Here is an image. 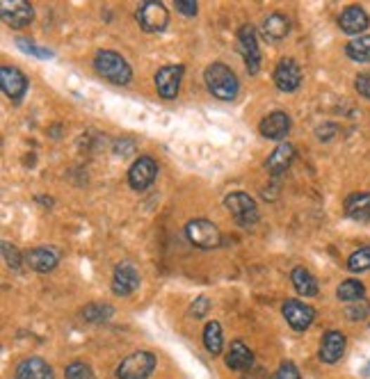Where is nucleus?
I'll return each instance as SVG.
<instances>
[{"instance_id":"c9c22d12","label":"nucleus","mask_w":370,"mask_h":379,"mask_svg":"<svg viewBox=\"0 0 370 379\" xmlns=\"http://www.w3.org/2000/svg\"><path fill=\"white\" fill-rule=\"evenodd\" d=\"M208 309H210V300H208V297H203V295H201V297L190 307V316L201 318V316H206Z\"/></svg>"},{"instance_id":"f257e3e1","label":"nucleus","mask_w":370,"mask_h":379,"mask_svg":"<svg viewBox=\"0 0 370 379\" xmlns=\"http://www.w3.org/2000/svg\"><path fill=\"white\" fill-rule=\"evenodd\" d=\"M203 78H206V87L208 91L215 98L219 101H234L238 96V89H240V82L236 78V73L231 71L227 64H210L203 73Z\"/></svg>"},{"instance_id":"412c9836","label":"nucleus","mask_w":370,"mask_h":379,"mask_svg":"<svg viewBox=\"0 0 370 379\" xmlns=\"http://www.w3.org/2000/svg\"><path fill=\"white\" fill-rule=\"evenodd\" d=\"M293 158H295V146L286 142V144H279L272 151V155L265 162V167H267V172L272 174V176H279V174H283L286 169L291 167Z\"/></svg>"},{"instance_id":"423d86ee","label":"nucleus","mask_w":370,"mask_h":379,"mask_svg":"<svg viewBox=\"0 0 370 379\" xmlns=\"http://www.w3.org/2000/svg\"><path fill=\"white\" fill-rule=\"evenodd\" d=\"M185 236H188L190 243L199 249H212V247H219V243H222L219 229L208 219L188 221V226H185Z\"/></svg>"},{"instance_id":"0eeeda50","label":"nucleus","mask_w":370,"mask_h":379,"mask_svg":"<svg viewBox=\"0 0 370 379\" xmlns=\"http://www.w3.org/2000/svg\"><path fill=\"white\" fill-rule=\"evenodd\" d=\"M238 49L245 60L247 71L252 73V76L258 73V69H261V49H258V39L252 25H243L238 30Z\"/></svg>"},{"instance_id":"cd10ccee","label":"nucleus","mask_w":370,"mask_h":379,"mask_svg":"<svg viewBox=\"0 0 370 379\" xmlns=\"http://www.w3.org/2000/svg\"><path fill=\"white\" fill-rule=\"evenodd\" d=\"M115 313V309L110 304H89L82 311V318L89 320V322H101V320H108L110 316Z\"/></svg>"},{"instance_id":"f8f14e48","label":"nucleus","mask_w":370,"mask_h":379,"mask_svg":"<svg viewBox=\"0 0 370 379\" xmlns=\"http://www.w3.org/2000/svg\"><path fill=\"white\" fill-rule=\"evenodd\" d=\"M0 14H3L5 23L12 27H23L32 21V7L25 3V0H3L0 5Z\"/></svg>"},{"instance_id":"b1692460","label":"nucleus","mask_w":370,"mask_h":379,"mask_svg":"<svg viewBox=\"0 0 370 379\" xmlns=\"http://www.w3.org/2000/svg\"><path fill=\"white\" fill-rule=\"evenodd\" d=\"M291 279H293L295 290H298L300 295H304V297H316L318 295V281L307 267H295V270L291 272Z\"/></svg>"},{"instance_id":"9b49d317","label":"nucleus","mask_w":370,"mask_h":379,"mask_svg":"<svg viewBox=\"0 0 370 379\" xmlns=\"http://www.w3.org/2000/svg\"><path fill=\"white\" fill-rule=\"evenodd\" d=\"M302 82V71L293 58H283L274 69V85L281 91H295Z\"/></svg>"},{"instance_id":"5701e85b","label":"nucleus","mask_w":370,"mask_h":379,"mask_svg":"<svg viewBox=\"0 0 370 379\" xmlns=\"http://www.w3.org/2000/svg\"><path fill=\"white\" fill-rule=\"evenodd\" d=\"M288 30H291V18L279 12L270 14L263 21V34L272 41H281L283 37L288 34Z\"/></svg>"},{"instance_id":"39448f33","label":"nucleus","mask_w":370,"mask_h":379,"mask_svg":"<svg viewBox=\"0 0 370 379\" xmlns=\"http://www.w3.org/2000/svg\"><path fill=\"white\" fill-rule=\"evenodd\" d=\"M227 208L231 210V215L238 221L240 226H254L258 221V206L256 201L245 192H231L224 199Z\"/></svg>"},{"instance_id":"6e6552de","label":"nucleus","mask_w":370,"mask_h":379,"mask_svg":"<svg viewBox=\"0 0 370 379\" xmlns=\"http://www.w3.org/2000/svg\"><path fill=\"white\" fill-rule=\"evenodd\" d=\"M158 176V162H155L151 155H140L133 167L128 169V183H131L133 190H146Z\"/></svg>"},{"instance_id":"aec40b11","label":"nucleus","mask_w":370,"mask_h":379,"mask_svg":"<svg viewBox=\"0 0 370 379\" xmlns=\"http://www.w3.org/2000/svg\"><path fill=\"white\" fill-rule=\"evenodd\" d=\"M227 366L231 371H249L254 366V352L249 349L243 340H234L227 354Z\"/></svg>"},{"instance_id":"a211bd4d","label":"nucleus","mask_w":370,"mask_h":379,"mask_svg":"<svg viewBox=\"0 0 370 379\" xmlns=\"http://www.w3.org/2000/svg\"><path fill=\"white\" fill-rule=\"evenodd\" d=\"M16 379H55V375L44 359L30 356L16 366Z\"/></svg>"},{"instance_id":"7c9ffc66","label":"nucleus","mask_w":370,"mask_h":379,"mask_svg":"<svg viewBox=\"0 0 370 379\" xmlns=\"http://www.w3.org/2000/svg\"><path fill=\"white\" fill-rule=\"evenodd\" d=\"M67 379H96L91 368L87 364H80V361H73L67 366Z\"/></svg>"},{"instance_id":"e433bc0d","label":"nucleus","mask_w":370,"mask_h":379,"mask_svg":"<svg viewBox=\"0 0 370 379\" xmlns=\"http://www.w3.org/2000/svg\"><path fill=\"white\" fill-rule=\"evenodd\" d=\"M177 9L181 14H185V16H194L199 12V7H197V3L194 0H177Z\"/></svg>"},{"instance_id":"bb28decb","label":"nucleus","mask_w":370,"mask_h":379,"mask_svg":"<svg viewBox=\"0 0 370 379\" xmlns=\"http://www.w3.org/2000/svg\"><path fill=\"white\" fill-rule=\"evenodd\" d=\"M338 300L340 302H359V300H364V295H366V288H364V283L362 281H355V279H347L338 285Z\"/></svg>"},{"instance_id":"9d476101","label":"nucleus","mask_w":370,"mask_h":379,"mask_svg":"<svg viewBox=\"0 0 370 379\" xmlns=\"http://www.w3.org/2000/svg\"><path fill=\"white\" fill-rule=\"evenodd\" d=\"M183 71L185 69L181 64H170V67H162L158 73H155V87H158V94L162 98H174L179 94Z\"/></svg>"},{"instance_id":"4468645a","label":"nucleus","mask_w":370,"mask_h":379,"mask_svg":"<svg viewBox=\"0 0 370 379\" xmlns=\"http://www.w3.org/2000/svg\"><path fill=\"white\" fill-rule=\"evenodd\" d=\"M140 285V272L135 270L131 263L117 265L115 276H113V293L115 295H131Z\"/></svg>"},{"instance_id":"f3484780","label":"nucleus","mask_w":370,"mask_h":379,"mask_svg":"<svg viewBox=\"0 0 370 379\" xmlns=\"http://www.w3.org/2000/svg\"><path fill=\"white\" fill-rule=\"evenodd\" d=\"M345 352V336L340 331L331 329L322 338V345H320V359L325 364H336L340 356Z\"/></svg>"},{"instance_id":"6ab92c4d","label":"nucleus","mask_w":370,"mask_h":379,"mask_svg":"<svg viewBox=\"0 0 370 379\" xmlns=\"http://www.w3.org/2000/svg\"><path fill=\"white\" fill-rule=\"evenodd\" d=\"M368 23H370L368 14L364 12L362 7H347L338 18L340 30L347 32V34H359V37H362V32L368 27Z\"/></svg>"},{"instance_id":"2eb2a0df","label":"nucleus","mask_w":370,"mask_h":379,"mask_svg":"<svg viewBox=\"0 0 370 379\" xmlns=\"http://www.w3.org/2000/svg\"><path fill=\"white\" fill-rule=\"evenodd\" d=\"M291 131V117L276 110V113L267 115L261 122V135L267 137V140H283Z\"/></svg>"},{"instance_id":"4be33fe9","label":"nucleus","mask_w":370,"mask_h":379,"mask_svg":"<svg viewBox=\"0 0 370 379\" xmlns=\"http://www.w3.org/2000/svg\"><path fill=\"white\" fill-rule=\"evenodd\" d=\"M345 215L355 221L370 219V192H357L345 199Z\"/></svg>"},{"instance_id":"dca6fc26","label":"nucleus","mask_w":370,"mask_h":379,"mask_svg":"<svg viewBox=\"0 0 370 379\" xmlns=\"http://www.w3.org/2000/svg\"><path fill=\"white\" fill-rule=\"evenodd\" d=\"M25 263L32 267L34 272H51L60 263V254L51 247H37L32 252L25 254Z\"/></svg>"},{"instance_id":"ddd939ff","label":"nucleus","mask_w":370,"mask_h":379,"mask_svg":"<svg viewBox=\"0 0 370 379\" xmlns=\"http://www.w3.org/2000/svg\"><path fill=\"white\" fill-rule=\"evenodd\" d=\"M0 85H3L7 98L21 101V96L27 91V78L16 67H3L0 69Z\"/></svg>"},{"instance_id":"2f4dec72","label":"nucleus","mask_w":370,"mask_h":379,"mask_svg":"<svg viewBox=\"0 0 370 379\" xmlns=\"http://www.w3.org/2000/svg\"><path fill=\"white\" fill-rule=\"evenodd\" d=\"M368 311H370V307H368V302H366V300L350 302V307L345 309V313H347V318H350V320H364V318L368 316Z\"/></svg>"},{"instance_id":"4c0bfd02","label":"nucleus","mask_w":370,"mask_h":379,"mask_svg":"<svg viewBox=\"0 0 370 379\" xmlns=\"http://www.w3.org/2000/svg\"><path fill=\"white\" fill-rule=\"evenodd\" d=\"M364 375H366V377H370V364H368V366L364 368Z\"/></svg>"},{"instance_id":"72a5a7b5","label":"nucleus","mask_w":370,"mask_h":379,"mask_svg":"<svg viewBox=\"0 0 370 379\" xmlns=\"http://www.w3.org/2000/svg\"><path fill=\"white\" fill-rule=\"evenodd\" d=\"M274 379H302L300 371H298V366L291 364V361H286L279 366V371H276Z\"/></svg>"},{"instance_id":"f03ea898","label":"nucleus","mask_w":370,"mask_h":379,"mask_svg":"<svg viewBox=\"0 0 370 379\" xmlns=\"http://www.w3.org/2000/svg\"><path fill=\"white\" fill-rule=\"evenodd\" d=\"M94 67L96 71L103 76L106 80L115 82V85H128L133 78L131 64H128L122 55L115 51H101L94 58Z\"/></svg>"},{"instance_id":"f704fd0d","label":"nucleus","mask_w":370,"mask_h":379,"mask_svg":"<svg viewBox=\"0 0 370 379\" xmlns=\"http://www.w3.org/2000/svg\"><path fill=\"white\" fill-rule=\"evenodd\" d=\"M355 87H357L359 94L370 101V71H368V73H359V76H357V82H355Z\"/></svg>"},{"instance_id":"393cba45","label":"nucleus","mask_w":370,"mask_h":379,"mask_svg":"<svg viewBox=\"0 0 370 379\" xmlns=\"http://www.w3.org/2000/svg\"><path fill=\"white\" fill-rule=\"evenodd\" d=\"M203 345H206V349L217 356L222 352V345H224V336H222V327L219 322H208L206 329H203Z\"/></svg>"},{"instance_id":"c85d7f7f","label":"nucleus","mask_w":370,"mask_h":379,"mask_svg":"<svg viewBox=\"0 0 370 379\" xmlns=\"http://www.w3.org/2000/svg\"><path fill=\"white\" fill-rule=\"evenodd\" d=\"M347 267L352 272H366V270H370V247L357 249V252L347 258Z\"/></svg>"},{"instance_id":"a878e982","label":"nucleus","mask_w":370,"mask_h":379,"mask_svg":"<svg viewBox=\"0 0 370 379\" xmlns=\"http://www.w3.org/2000/svg\"><path fill=\"white\" fill-rule=\"evenodd\" d=\"M345 53L355 62H370V34H362L345 46Z\"/></svg>"},{"instance_id":"20e7f679","label":"nucleus","mask_w":370,"mask_h":379,"mask_svg":"<svg viewBox=\"0 0 370 379\" xmlns=\"http://www.w3.org/2000/svg\"><path fill=\"white\" fill-rule=\"evenodd\" d=\"M135 18L144 32H160L170 23V12L158 0H146V3H142L140 9H137Z\"/></svg>"},{"instance_id":"7ed1b4c3","label":"nucleus","mask_w":370,"mask_h":379,"mask_svg":"<svg viewBox=\"0 0 370 379\" xmlns=\"http://www.w3.org/2000/svg\"><path fill=\"white\" fill-rule=\"evenodd\" d=\"M155 368V354L151 352H133L131 356H126L117 368L119 379H149Z\"/></svg>"},{"instance_id":"1a4fd4ad","label":"nucleus","mask_w":370,"mask_h":379,"mask_svg":"<svg viewBox=\"0 0 370 379\" xmlns=\"http://www.w3.org/2000/svg\"><path fill=\"white\" fill-rule=\"evenodd\" d=\"M283 318L295 331H307L311 327L313 318H316V311H313L309 304H304L300 300H288L283 304Z\"/></svg>"},{"instance_id":"c756f323","label":"nucleus","mask_w":370,"mask_h":379,"mask_svg":"<svg viewBox=\"0 0 370 379\" xmlns=\"http://www.w3.org/2000/svg\"><path fill=\"white\" fill-rule=\"evenodd\" d=\"M16 46L21 49L23 53H30V55H34V58H39V60H49V58H53V53L49 51V49H42V46H37V44H32V41H27L25 37H21V39H16Z\"/></svg>"},{"instance_id":"473e14b6","label":"nucleus","mask_w":370,"mask_h":379,"mask_svg":"<svg viewBox=\"0 0 370 379\" xmlns=\"http://www.w3.org/2000/svg\"><path fill=\"white\" fill-rule=\"evenodd\" d=\"M3 256H5V263L12 267V270H18V267H21V254H18V249L14 245H9L7 240L3 243Z\"/></svg>"}]
</instances>
